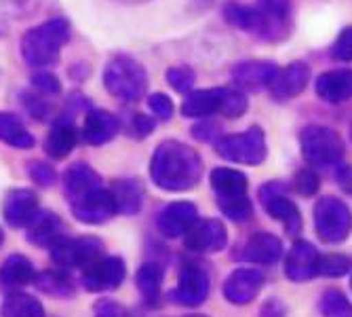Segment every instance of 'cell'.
<instances>
[{"mask_svg": "<svg viewBox=\"0 0 352 317\" xmlns=\"http://www.w3.org/2000/svg\"><path fill=\"white\" fill-rule=\"evenodd\" d=\"M150 176L163 190H173V193L190 190L203 176V161L190 146L169 140L156 148L150 163Z\"/></svg>", "mask_w": 352, "mask_h": 317, "instance_id": "1", "label": "cell"}, {"mask_svg": "<svg viewBox=\"0 0 352 317\" xmlns=\"http://www.w3.org/2000/svg\"><path fill=\"white\" fill-rule=\"evenodd\" d=\"M70 39V25L66 19H51L30 30L21 39V55L28 66L45 68L59 59L63 45Z\"/></svg>", "mask_w": 352, "mask_h": 317, "instance_id": "2", "label": "cell"}, {"mask_svg": "<svg viewBox=\"0 0 352 317\" xmlns=\"http://www.w3.org/2000/svg\"><path fill=\"white\" fill-rule=\"evenodd\" d=\"M104 85L114 98L122 102H138L146 93L148 74L140 61L126 55H120V57H114L106 66Z\"/></svg>", "mask_w": 352, "mask_h": 317, "instance_id": "3", "label": "cell"}, {"mask_svg": "<svg viewBox=\"0 0 352 317\" xmlns=\"http://www.w3.org/2000/svg\"><path fill=\"white\" fill-rule=\"evenodd\" d=\"M300 144L306 161L318 167L333 165L342 161L344 156V142L340 134L331 130V127H323V125L304 127V132L300 134Z\"/></svg>", "mask_w": 352, "mask_h": 317, "instance_id": "4", "label": "cell"}, {"mask_svg": "<svg viewBox=\"0 0 352 317\" xmlns=\"http://www.w3.org/2000/svg\"><path fill=\"white\" fill-rule=\"evenodd\" d=\"M215 150L226 161L241 163V165H260L268 154L266 136L260 127H249L243 134L223 136L217 140Z\"/></svg>", "mask_w": 352, "mask_h": 317, "instance_id": "5", "label": "cell"}, {"mask_svg": "<svg viewBox=\"0 0 352 317\" xmlns=\"http://www.w3.org/2000/svg\"><path fill=\"white\" fill-rule=\"evenodd\" d=\"M314 227L325 243H342L352 231V212L338 197H323L314 205Z\"/></svg>", "mask_w": 352, "mask_h": 317, "instance_id": "6", "label": "cell"}, {"mask_svg": "<svg viewBox=\"0 0 352 317\" xmlns=\"http://www.w3.org/2000/svg\"><path fill=\"white\" fill-rule=\"evenodd\" d=\"M51 258L63 269H85L104 254V243L98 237H59L51 245Z\"/></svg>", "mask_w": 352, "mask_h": 317, "instance_id": "7", "label": "cell"}, {"mask_svg": "<svg viewBox=\"0 0 352 317\" xmlns=\"http://www.w3.org/2000/svg\"><path fill=\"white\" fill-rule=\"evenodd\" d=\"M209 271L201 263H186L179 269L177 285L171 290V300L182 305V307H199L207 300L209 296Z\"/></svg>", "mask_w": 352, "mask_h": 317, "instance_id": "8", "label": "cell"}, {"mask_svg": "<svg viewBox=\"0 0 352 317\" xmlns=\"http://www.w3.org/2000/svg\"><path fill=\"white\" fill-rule=\"evenodd\" d=\"M70 207L74 218L85 222V225H104L118 214L112 190H106L102 186L70 201Z\"/></svg>", "mask_w": 352, "mask_h": 317, "instance_id": "9", "label": "cell"}, {"mask_svg": "<svg viewBox=\"0 0 352 317\" xmlns=\"http://www.w3.org/2000/svg\"><path fill=\"white\" fill-rule=\"evenodd\" d=\"M226 243L228 231L215 218L197 220L184 235V245L195 254H215L226 247Z\"/></svg>", "mask_w": 352, "mask_h": 317, "instance_id": "10", "label": "cell"}, {"mask_svg": "<svg viewBox=\"0 0 352 317\" xmlns=\"http://www.w3.org/2000/svg\"><path fill=\"white\" fill-rule=\"evenodd\" d=\"M126 275L124 263L116 256H102L89 267H85L82 273V285L89 292H108L114 290L122 283Z\"/></svg>", "mask_w": 352, "mask_h": 317, "instance_id": "11", "label": "cell"}, {"mask_svg": "<svg viewBox=\"0 0 352 317\" xmlns=\"http://www.w3.org/2000/svg\"><path fill=\"white\" fill-rule=\"evenodd\" d=\"M260 199H262L264 209L272 218H276L278 222H283V225L287 227V231H289V233H298L300 231V227H302L300 209H298V205L292 199H287L283 184H278V182L266 184L260 190Z\"/></svg>", "mask_w": 352, "mask_h": 317, "instance_id": "12", "label": "cell"}, {"mask_svg": "<svg viewBox=\"0 0 352 317\" xmlns=\"http://www.w3.org/2000/svg\"><path fill=\"white\" fill-rule=\"evenodd\" d=\"M308 81H310V68L304 61H296V63H289L287 68L278 70L268 89L276 102H285V100L298 98L308 87Z\"/></svg>", "mask_w": 352, "mask_h": 317, "instance_id": "13", "label": "cell"}, {"mask_svg": "<svg viewBox=\"0 0 352 317\" xmlns=\"http://www.w3.org/2000/svg\"><path fill=\"white\" fill-rule=\"evenodd\" d=\"M264 275L258 269H236L223 283V296L232 305H247L258 296Z\"/></svg>", "mask_w": 352, "mask_h": 317, "instance_id": "14", "label": "cell"}, {"mask_svg": "<svg viewBox=\"0 0 352 317\" xmlns=\"http://www.w3.org/2000/svg\"><path fill=\"white\" fill-rule=\"evenodd\" d=\"M197 222V207L188 201L169 203L161 214H158L156 227L165 237L175 239L186 235V231Z\"/></svg>", "mask_w": 352, "mask_h": 317, "instance_id": "15", "label": "cell"}, {"mask_svg": "<svg viewBox=\"0 0 352 317\" xmlns=\"http://www.w3.org/2000/svg\"><path fill=\"white\" fill-rule=\"evenodd\" d=\"M318 256L321 254L316 252V247L308 241H296L294 247L287 254V263H285V275L292 281H308L316 275L318 267Z\"/></svg>", "mask_w": 352, "mask_h": 317, "instance_id": "16", "label": "cell"}, {"mask_svg": "<svg viewBox=\"0 0 352 317\" xmlns=\"http://www.w3.org/2000/svg\"><path fill=\"white\" fill-rule=\"evenodd\" d=\"M276 72H278V66L270 61H243L232 68V81L236 83L239 89L258 91V89L270 87Z\"/></svg>", "mask_w": 352, "mask_h": 317, "instance_id": "17", "label": "cell"}, {"mask_svg": "<svg viewBox=\"0 0 352 317\" xmlns=\"http://www.w3.org/2000/svg\"><path fill=\"white\" fill-rule=\"evenodd\" d=\"M36 212H38V199L28 188L11 190L5 199V205H3V216L7 220V225H11L15 229L25 227Z\"/></svg>", "mask_w": 352, "mask_h": 317, "instance_id": "18", "label": "cell"}, {"mask_svg": "<svg viewBox=\"0 0 352 317\" xmlns=\"http://www.w3.org/2000/svg\"><path fill=\"white\" fill-rule=\"evenodd\" d=\"M283 254V243L270 233H255L243 245L241 258L253 265H274Z\"/></svg>", "mask_w": 352, "mask_h": 317, "instance_id": "19", "label": "cell"}, {"mask_svg": "<svg viewBox=\"0 0 352 317\" xmlns=\"http://www.w3.org/2000/svg\"><path fill=\"white\" fill-rule=\"evenodd\" d=\"M120 130L118 119L108 110H91L85 116L82 125V140L91 146H102L110 142Z\"/></svg>", "mask_w": 352, "mask_h": 317, "instance_id": "20", "label": "cell"}, {"mask_svg": "<svg viewBox=\"0 0 352 317\" xmlns=\"http://www.w3.org/2000/svg\"><path fill=\"white\" fill-rule=\"evenodd\" d=\"M316 95L329 104H342L352 98V70H329L316 79Z\"/></svg>", "mask_w": 352, "mask_h": 317, "instance_id": "21", "label": "cell"}, {"mask_svg": "<svg viewBox=\"0 0 352 317\" xmlns=\"http://www.w3.org/2000/svg\"><path fill=\"white\" fill-rule=\"evenodd\" d=\"M223 87L221 89H203V91H188L182 104V114L190 119H205L221 110Z\"/></svg>", "mask_w": 352, "mask_h": 317, "instance_id": "22", "label": "cell"}, {"mask_svg": "<svg viewBox=\"0 0 352 317\" xmlns=\"http://www.w3.org/2000/svg\"><path fill=\"white\" fill-rule=\"evenodd\" d=\"M36 279V271L32 267V263L21 256V254H13L9 256L3 267H0V288L5 290H19L28 283H34Z\"/></svg>", "mask_w": 352, "mask_h": 317, "instance_id": "23", "label": "cell"}, {"mask_svg": "<svg viewBox=\"0 0 352 317\" xmlns=\"http://www.w3.org/2000/svg\"><path fill=\"white\" fill-rule=\"evenodd\" d=\"M100 186H102V178L87 163H74L63 174V188H66V195L70 201L87 195L89 190H95Z\"/></svg>", "mask_w": 352, "mask_h": 317, "instance_id": "24", "label": "cell"}, {"mask_svg": "<svg viewBox=\"0 0 352 317\" xmlns=\"http://www.w3.org/2000/svg\"><path fill=\"white\" fill-rule=\"evenodd\" d=\"M28 241L41 245V247H49L55 239H59L61 233V220L57 218V214L53 212H36L32 216V220L28 222Z\"/></svg>", "mask_w": 352, "mask_h": 317, "instance_id": "25", "label": "cell"}, {"mask_svg": "<svg viewBox=\"0 0 352 317\" xmlns=\"http://www.w3.org/2000/svg\"><path fill=\"white\" fill-rule=\"evenodd\" d=\"M223 17L226 21L243 32H251V34H264L266 21L260 9H253L239 3H226L223 5Z\"/></svg>", "mask_w": 352, "mask_h": 317, "instance_id": "26", "label": "cell"}, {"mask_svg": "<svg viewBox=\"0 0 352 317\" xmlns=\"http://www.w3.org/2000/svg\"><path fill=\"white\" fill-rule=\"evenodd\" d=\"M78 142L76 127L68 121H59L51 127V132L45 140V150L53 158H66Z\"/></svg>", "mask_w": 352, "mask_h": 317, "instance_id": "27", "label": "cell"}, {"mask_svg": "<svg viewBox=\"0 0 352 317\" xmlns=\"http://www.w3.org/2000/svg\"><path fill=\"white\" fill-rule=\"evenodd\" d=\"M112 195L116 201V209L124 216H133L142 209L144 203V186L140 180L133 178H124L114 182L112 186Z\"/></svg>", "mask_w": 352, "mask_h": 317, "instance_id": "28", "label": "cell"}, {"mask_svg": "<svg viewBox=\"0 0 352 317\" xmlns=\"http://www.w3.org/2000/svg\"><path fill=\"white\" fill-rule=\"evenodd\" d=\"M211 188L215 190L217 199L247 195V178L232 167H217L211 172Z\"/></svg>", "mask_w": 352, "mask_h": 317, "instance_id": "29", "label": "cell"}, {"mask_svg": "<svg viewBox=\"0 0 352 317\" xmlns=\"http://www.w3.org/2000/svg\"><path fill=\"white\" fill-rule=\"evenodd\" d=\"M0 140L21 150L34 146V136H32L25 130V125L11 112H0Z\"/></svg>", "mask_w": 352, "mask_h": 317, "instance_id": "30", "label": "cell"}, {"mask_svg": "<svg viewBox=\"0 0 352 317\" xmlns=\"http://www.w3.org/2000/svg\"><path fill=\"white\" fill-rule=\"evenodd\" d=\"M3 317H45V309L34 296L13 290L3 303Z\"/></svg>", "mask_w": 352, "mask_h": 317, "instance_id": "31", "label": "cell"}, {"mask_svg": "<svg viewBox=\"0 0 352 317\" xmlns=\"http://www.w3.org/2000/svg\"><path fill=\"white\" fill-rule=\"evenodd\" d=\"M163 267L156 263H146L138 269L135 275V283L140 292L144 294V298L148 303H156L158 294H161V285H163Z\"/></svg>", "mask_w": 352, "mask_h": 317, "instance_id": "32", "label": "cell"}, {"mask_svg": "<svg viewBox=\"0 0 352 317\" xmlns=\"http://www.w3.org/2000/svg\"><path fill=\"white\" fill-rule=\"evenodd\" d=\"M264 15L266 21V32L264 34L270 39L274 30H283L287 19H289V11L292 5L289 0H260V7H258Z\"/></svg>", "mask_w": 352, "mask_h": 317, "instance_id": "33", "label": "cell"}, {"mask_svg": "<svg viewBox=\"0 0 352 317\" xmlns=\"http://www.w3.org/2000/svg\"><path fill=\"white\" fill-rule=\"evenodd\" d=\"M34 283L38 285V290H43L45 294L57 296V298H66L74 292L72 279L61 273V271H45L41 275H36Z\"/></svg>", "mask_w": 352, "mask_h": 317, "instance_id": "34", "label": "cell"}, {"mask_svg": "<svg viewBox=\"0 0 352 317\" xmlns=\"http://www.w3.org/2000/svg\"><path fill=\"white\" fill-rule=\"evenodd\" d=\"M219 209L226 214L234 222H247L253 216V205L247 195H236V197H221L217 199Z\"/></svg>", "mask_w": 352, "mask_h": 317, "instance_id": "35", "label": "cell"}, {"mask_svg": "<svg viewBox=\"0 0 352 317\" xmlns=\"http://www.w3.org/2000/svg\"><path fill=\"white\" fill-rule=\"evenodd\" d=\"M321 311L325 317H352V305L338 290H327L321 300Z\"/></svg>", "mask_w": 352, "mask_h": 317, "instance_id": "36", "label": "cell"}, {"mask_svg": "<svg viewBox=\"0 0 352 317\" xmlns=\"http://www.w3.org/2000/svg\"><path fill=\"white\" fill-rule=\"evenodd\" d=\"M350 269V258L342 256V254H327V256H318L316 275H327V277H342Z\"/></svg>", "mask_w": 352, "mask_h": 317, "instance_id": "37", "label": "cell"}, {"mask_svg": "<svg viewBox=\"0 0 352 317\" xmlns=\"http://www.w3.org/2000/svg\"><path fill=\"white\" fill-rule=\"evenodd\" d=\"M226 119H239L247 112V98L241 91L234 89H223V100H221V110Z\"/></svg>", "mask_w": 352, "mask_h": 317, "instance_id": "38", "label": "cell"}, {"mask_svg": "<svg viewBox=\"0 0 352 317\" xmlns=\"http://www.w3.org/2000/svg\"><path fill=\"white\" fill-rule=\"evenodd\" d=\"M167 83L179 93H188V91H192V87H195V83H197V74L188 66L171 68V70H167Z\"/></svg>", "mask_w": 352, "mask_h": 317, "instance_id": "39", "label": "cell"}, {"mask_svg": "<svg viewBox=\"0 0 352 317\" xmlns=\"http://www.w3.org/2000/svg\"><path fill=\"white\" fill-rule=\"evenodd\" d=\"M28 174H30V178L34 180L38 186H53L55 180H57L55 170L49 163H45V161H30Z\"/></svg>", "mask_w": 352, "mask_h": 317, "instance_id": "40", "label": "cell"}, {"mask_svg": "<svg viewBox=\"0 0 352 317\" xmlns=\"http://www.w3.org/2000/svg\"><path fill=\"white\" fill-rule=\"evenodd\" d=\"M148 108L158 121H169L173 116V102L165 93H152L148 98Z\"/></svg>", "mask_w": 352, "mask_h": 317, "instance_id": "41", "label": "cell"}, {"mask_svg": "<svg viewBox=\"0 0 352 317\" xmlns=\"http://www.w3.org/2000/svg\"><path fill=\"white\" fill-rule=\"evenodd\" d=\"M331 57L340 61H352V25L344 28L331 47Z\"/></svg>", "mask_w": 352, "mask_h": 317, "instance_id": "42", "label": "cell"}, {"mask_svg": "<svg viewBox=\"0 0 352 317\" xmlns=\"http://www.w3.org/2000/svg\"><path fill=\"white\" fill-rule=\"evenodd\" d=\"M294 186H296V190H298L300 195L312 197V195L318 193V176L312 170H302V172L296 174Z\"/></svg>", "mask_w": 352, "mask_h": 317, "instance_id": "43", "label": "cell"}, {"mask_svg": "<svg viewBox=\"0 0 352 317\" xmlns=\"http://www.w3.org/2000/svg\"><path fill=\"white\" fill-rule=\"evenodd\" d=\"M32 87L45 95H59L61 93V83L55 74L51 72H36L32 74Z\"/></svg>", "mask_w": 352, "mask_h": 317, "instance_id": "44", "label": "cell"}, {"mask_svg": "<svg viewBox=\"0 0 352 317\" xmlns=\"http://www.w3.org/2000/svg\"><path fill=\"white\" fill-rule=\"evenodd\" d=\"M95 317H131V313L116 300L104 298L95 305Z\"/></svg>", "mask_w": 352, "mask_h": 317, "instance_id": "45", "label": "cell"}, {"mask_svg": "<svg viewBox=\"0 0 352 317\" xmlns=\"http://www.w3.org/2000/svg\"><path fill=\"white\" fill-rule=\"evenodd\" d=\"M217 134H219L217 125L211 121H201L192 127V136H195L199 142H213L217 138Z\"/></svg>", "mask_w": 352, "mask_h": 317, "instance_id": "46", "label": "cell"}, {"mask_svg": "<svg viewBox=\"0 0 352 317\" xmlns=\"http://www.w3.org/2000/svg\"><path fill=\"white\" fill-rule=\"evenodd\" d=\"M131 136L133 138H146L154 132V121L144 116V114H135L133 121H131Z\"/></svg>", "mask_w": 352, "mask_h": 317, "instance_id": "47", "label": "cell"}, {"mask_svg": "<svg viewBox=\"0 0 352 317\" xmlns=\"http://www.w3.org/2000/svg\"><path fill=\"white\" fill-rule=\"evenodd\" d=\"M25 104H28V108H30V112H32V116H36V119H47V104L45 102H41L38 98H34V100H25Z\"/></svg>", "mask_w": 352, "mask_h": 317, "instance_id": "48", "label": "cell"}, {"mask_svg": "<svg viewBox=\"0 0 352 317\" xmlns=\"http://www.w3.org/2000/svg\"><path fill=\"white\" fill-rule=\"evenodd\" d=\"M3 241H5V233L0 231V245H3Z\"/></svg>", "mask_w": 352, "mask_h": 317, "instance_id": "49", "label": "cell"}, {"mask_svg": "<svg viewBox=\"0 0 352 317\" xmlns=\"http://www.w3.org/2000/svg\"><path fill=\"white\" fill-rule=\"evenodd\" d=\"M122 3H142V0H122Z\"/></svg>", "mask_w": 352, "mask_h": 317, "instance_id": "50", "label": "cell"}, {"mask_svg": "<svg viewBox=\"0 0 352 317\" xmlns=\"http://www.w3.org/2000/svg\"><path fill=\"white\" fill-rule=\"evenodd\" d=\"M186 317H205V315H186Z\"/></svg>", "mask_w": 352, "mask_h": 317, "instance_id": "51", "label": "cell"}, {"mask_svg": "<svg viewBox=\"0 0 352 317\" xmlns=\"http://www.w3.org/2000/svg\"><path fill=\"white\" fill-rule=\"evenodd\" d=\"M350 140H352V125H350Z\"/></svg>", "mask_w": 352, "mask_h": 317, "instance_id": "52", "label": "cell"}, {"mask_svg": "<svg viewBox=\"0 0 352 317\" xmlns=\"http://www.w3.org/2000/svg\"><path fill=\"white\" fill-rule=\"evenodd\" d=\"M350 288H352V281H350Z\"/></svg>", "mask_w": 352, "mask_h": 317, "instance_id": "53", "label": "cell"}]
</instances>
